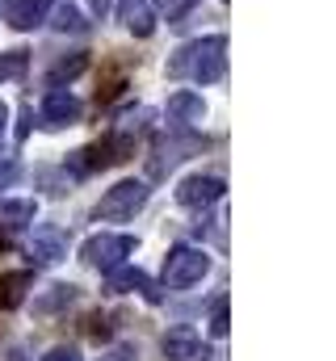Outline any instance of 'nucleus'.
Here are the masks:
<instances>
[{
  "instance_id": "f257e3e1",
  "label": "nucleus",
  "mask_w": 336,
  "mask_h": 361,
  "mask_svg": "<svg viewBox=\"0 0 336 361\" xmlns=\"http://www.w3.org/2000/svg\"><path fill=\"white\" fill-rule=\"evenodd\" d=\"M223 72H227V38H223V34L185 42V47H176L172 59H168V76H172V80L215 85V80H223Z\"/></svg>"
},
{
  "instance_id": "f03ea898",
  "label": "nucleus",
  "mask_w": 336,
  "mask_h": 361,
  "mask_svg": "<svg viewBox=\"0 0 336 361\" xmlns=\"http://www.w3.org/2000/svg\"><path fill=\"white\" fill-rule=\"evenodd\" d=\"M135 156V135H126V130H105L97 143H88L80 152H72V169H76V177L84 173H101V169H118V164H126Z\"/></svg>"
},
{
  "instance_id": "7ed1b4c3",
  "label": "nucleus",
  "mask_w": 336,
  "mask_h": 361,
  "mask_svg": "<svg viewBox=\"0 0 336 361\" xmlns=\"http://www.w3.org/2000/svg\"><path fill=\"white\" fill-rule=\"evenodd\" d=\"M148 197H152L148 180H118L114 189L101 193V202L92 206V219L97 223H126V219H135L148 206Z\"/></svg>"
},
{
  "instance_id": "20e7f679",
  "label": "nucleus",
  "mask_w": 336,
  "mask_h": 361,
  "mask_svg": "<svg viewBox=\"0 0 336 361\" xmlns=\"http://www.w3.org/2000/svg\"><path fill=\"white\" fill-rule=\"evenodd\" d=\"M135 248H139L135 235L97 231V235H88V240L80 244V261L92 265V269H101V273H109V269H118V265H126V257H135Z\"/></svg>"
},
{
  "instance_id": "39448f33",
  "label": "nucleus",
  "mask_w": 336,
  "mask_h": 361,
  "mask_svg": "<svg viewBox=\"0 0 336 361\" xmlns=\"http://www.w3.org/2000/svg\"><path fill=\"white\" fill-rule=\"evenodd\" d=\"M206 273H210V257H206L202 248H193V244H176V248H168L164 286H172V290H189V286H198Z\"/></svg>"
},
{
  "instance_id": "423d86ee",
  "label": "nucleus",
  "mask_w": 336,
  "mask_h": 361,
  "mask_svg": "<svg viewBox=\"0 0 336 361\" xmlns=\"http://www.w3.org/2000/svg\"><path fill=\"white\" fill-rule=\"evenodd\" d=\"M80 114H84L80 97L59 85V89H51L42 97V105H38V126H42V130H68V126L80 122Z\"/></svg>"
},
{
  "instance_id": "0eeeda50",
  "label": "nucleus",
  "mask_w": 336,
  "mask_h": 361,
  "mask_svg": "<svg viewBox=\"0 0 336 361\" xmlns=\"http://www.w3.org/2000/svg\"><path fill=\"white\" fill-rule=\"evenodd\" d=\"M223 193H227V185H223V177H210V173L185 177L181 185H176V202H181V206H189V210L215 206V202H223Z\"/></svg>"
},
{
  "instance_id": "6e6552de",
  "label": "nucleus",
  "mask_w": 336,
  "mask_h": 361,
  "mask_svg": "<svg viewBox=\"0 0 336 361\" xmlns=\"http://www.w3.org/2000/svg\"><path fill=\"white\" fill-rule=\"evenodd\" d=\"M198 147H206V139H198V135H172V139H160V147H156V156H152V164H148V173L152 177H164L168 169H176L189 152H198Z\"/></svg>"
},
{
  "instance_id": "1a4fd4ad",
  "label": "nucleus",
  "mask_w": 336,
  "mask_h": 361,
  "mask_svg": "<svg viewBox=\"0 0 336 361\" xmlns=\"http://www.w3.org/2000/svg\"><path fill=\"white\" fill-rule=\"evenodd\" d=\"M25 257H30L34 265H55V261L68 257V235H64L59 227H34V235H30V244H25Z\"/></svg>"
},
{
  "instance_id": "9d476101",
  "label": "nucleus",
  "mask_w": 336,
  "mask_h": 361,
  "mask_svg": "<svg viewBox=\"0 0 336 361\" xmlns=\"http://www.w3.org/2000/svg\"><path fill=\"white\" fill-rule=\"evenodd\" d=\"M118 21L135 34V38H152L156 34V8L152 0H118Z\"/></svg>"
},
{
  "instance_id": "9b49d317",
  "label": "nucleus",
  "mask_w": 336,
  "mask_h": 361,
  "mask_svg": "<svg viewBox=\"0 0 336 361\" xmlns=\"http://www.w3.org/2000/svg\"><path fill=\"white\" fill-rule=\"evenodd\" d=\"M202 118H206V101H202L198 92L181 89V92L168 97V122H172L176 130H189V126H198Z\"/></svg>"
},
{
  "instance_id": "f8f14e48",
  "label": "nucleus",
  "mask_w": 336,
  "mask_h": 361,
  "mask_svg": "<svg viewBox=\"0 0 336 361\" xmlns=\"http://www.w3.org/2000/svg\"><path fill=\"white\" fill-rule=\"evenodd\" d=\"M51 4H55V0H8L0 13H4V21H8L13 30H38V25L47 21Z\"/></svg>"
},
{
  "instance_id": "ddd939ff",
  "label": "nucleus",
  "mask_w": 336,
  "mask_h": 361,
  "mask_svg": "<svg viewBox=\"0 0 336 361\" xmlns=\"http://www.w3.org/2000/svg\"><path fill=\"white\" fill-rule=\"evenodd\" d=\"M160 349H164V357H168V361H193V357H206V353H202V336H198L193 328H172V332H164Z\"/></svg>"
},
{
  "instance_id": "4468645a",
  "label": "nucleus",
  "mask_w": 336,
  "mask_h": 361,
  "mask_svg": "<svg viewBox=\"0 0 336 361\" xmlns=\"http://www.w3.org/2000/svg\"><path fill=\"white\" fill-rule=\"evenodd\" d=\"M148 286H152V277L139 265H118L105 273V294H143Z\"/></svg>"
},
{
  "instance_id": "2eb2a0df",
  "label": "nucleus",
  "mask_w": 336,
  "mask_h": 361,
  "mask_svg": "<svg viewBox=\"0 0 336 361\" xmlns=\"http://www.w3.org/2000/svg\"><path fill=\"white\" fill-rule=\"evenodd\" d=\"M34 286V273L30 269H4L0 273V307L4 311H17L25 302V290Z\"/></svg>"
},
{
  "instance_id": "dca6fc26",
  "label": "nucleus",
  "mask_w": 336,
  "mask_h": 361,
  "mask_svg": "<svg viewBox=\"0 0 336 361\" xmlns=\"http://www.w3.org/2000/svg\"><path fill=\"white\" fill-rule=\"evenodd\" d=\"M34 214H38V202H30V197H8V202H0V223L4 227H30L34 223Z\"/></svg>"
},
{
  "instance_id": "f3484780",
  "label": "nucleus",
  "mask_w": 336,
  "mask_h": 361,
  "mask_svg": "<svg viewBox=\"0 0 336 361\" xmlns=\"http://www.w3.org/2000/svg\"><path fill=\"white\" fill-rule=\"evenodd\" d=\"M72 298H76V286H64V281H59V286H51L42 298H34V311H38V315H55V311H64Z\"/></svg>"
},
{
  "instance_id": "a211bd4d",
  "label": "nucleus",
  "mask_w": 336,
  "mask_h": 361,
  "mask_svg": "<svg viewBox=\"0 0 336 361\" xmlns=\"http://www.w3.org/2000/svg\"><path fill=\"white\" fill-rule=\"evenodd\" d=\"M84 68H88V55H84V51H76V55H72V59H59V63H55V68H51V89H59V85H64V80H68V85H72V80H76V76H80Z\"/></svg>"
},
{
  "instance_id": "6ab92c4d",
  "label": "nucleus",
  "mask_w": 336,
  "mask_h": 361,
  "mask_svg": "<svg viewBox=\"0 0 336 361\" xmlns=\"http://www.w3.org/2000/svg\"><path fill=\"white\" fill-rule=\"evenodd\" d=\"M55 8V4H51ZM47 21L59 30V34H76V30H84V21H80V8H72V4H59L55 13H47Z\"/></svg>"
},
{
  "instance_id": "aec40b11",
  "label": "nucleus",
  "mask_w": 336,
  "mask_h": 361,
  "mask_svg": "<svg viewBox=\"0 0 336 361\" xmlns=\"http://www.w3.org/2000/svg\"><path fill=\"white\" fill-rule=\"evenodd\" d=\"M152 8H156V21H168V25H176L189 8H193V0H152Z\"/></svg>"
},
{
  "instance_id": "412c9836",
  "label": "nucleus",
  "mask_w": 336,
  "mask_h": 361,
  "mask_svg": "<svg viewBox=\"0 0 336 361\" xmlns=\"http://www.w3.org/2000/svg\"><path fill=\"white\" fill-rule=\"evenodd\" d=\"M25 72V51H4L0 55V85L4 80H17Z\"/></svg>"
},
{
  "instance_id": "4be33fe9",
  "label": "nucleus",
  "mask_w": 336,
  "mask_h": 361,
  "mask_svg": "<svg viewBox=\"0 0 336 361\" xmlns=\"http://www.w3.org/2000/svg\"><path fill=\"white\" fill-rule=\"evenodd\" d=\"M84 336H92V341H105V336H109V324H105L101 311H88V315H84Z\"/></svg>"
},
{
  "instance_id": "5701e85b",
  "label": "nucleus",
  "mask_w": 336,
  "mask_h": 361,
  "mask_svg": "<svg viewBox=\"0 0 336 361\" xmlns=\"http://www.w3.org/2000/svg\"><path fill=\"white\" fill-rule=\"evenodd\" d=\"M227 298H219L215 302V315H210V336H227Z\"/></svg>"
},
{
  "instance_id": "b1692460",
  "label": "nucleus",
  "mask_w": 336,
  "mask_h": 361,
  "mask_svg": "<svg viewBox=\"0 0 336 361\" xmlns=\"http://www.w3.org/2000/svg\"><path fill=\"white\" fill-rule=\"evenodd\" d=\"M17 173H21L17 160H13V156H0V189H8V185L17 180Z\"/></svg>"
},
{
  "instance_id": "393cba45",
  "label": "nucleus",
  "mask_w": 336,
  "mask_h": 361,
  "mask_svg": "<svg viewBox=\"0 0 336 361\" xmlns=\"http://www.w3.org/2000/svg\"><path fill=\"white\" fill-rule=\"evenodd\" d=\"M42 361H84V357H80V349H72V345H55Z\"/></svg>"
},
{
  "instance_id": "a878e982",
  "label": "nucleus",
  "mask_w": 336,
  "mask_h": 361,
  "mask_svg": "<svg viewBox=\"0 0 336 361\" xmlns=\"http://www.w3.org/2000/svg\"><path fill=\"white\" fill-rule=\"evenodd\" d=\"M109 8H114V0H88V13H92V17H105Z\"/></svg>"
},
{
  "instance_id": "bb28decb",
  "label": "nucleus",
  "mask_w": 336,
  "mask_h": 361,
  "mask_svg": "<svg viewBox=\"0 0 336 361\" xmlns=\"http://www.w3.org/2000/svg\"><path fill=\"white\" fill-rule=\"evenodd\" d=\"M97 361H135V353L131 349H109L105 357H97Z\"/></svg>"
},
{
  "instance_id": "cd10ccee",
  "label": "nucleus",
  "mask_w": 336,
  "mask_h": 361,
  "mask_svg": "<svg viewBox=\"0 0 336 361\" xmlns=\"http://www.w3.org/2000/svg\"><path fill=\"white\" fill-rule=\"evenodd\" d=\"M30 126H34V109H25V114H21V126H17V139H25V135H30Z\"/></svg>"
},
{
  "instance_id": "c85d7f7f",
  "label": "nucleus",
  "mask_w": 336,
  "mask_h": 361,
  "mask_svg": "<svg viewBox=\"0 0 336 361\" xmlns=\"http://www.w3.org/2000/svg\"><path fill=\"white\" fill-rule=\"evenodd\" d=\"M4 130H8V105L0 101V139H4Z\"/></svg>"
},
{
  "instance_id": "c756f323",
  "label": "nucleus",
  "mask_w": 336,
  "mask_h": 361,
  "mask_svg": "<svg viewBox=\"0 0 336 361\" xmlns=\"http://www.w3.org/2000/svg\"><path fill=\"white\" fill-rule=\"evenodd\" d=\"M4 248H8V240H4V231H0V252H4Z\"/></svg>"
},
{
  "instance_id": "7c9ffc66",
  "label": "nucleus",
  "mask_w": 336,
  "mask_h": 361,
  "mask_svg": "<svg viewBox=\"0 0 336 361\" xmlns=\"http://www.w3.org/2000/svg\"><path fill=\"white\" fill-rule=\"evenodd\" d=\"M8 361H21V353H17V349H13V357H8Z\"/></svg>"
}]
</instances>
